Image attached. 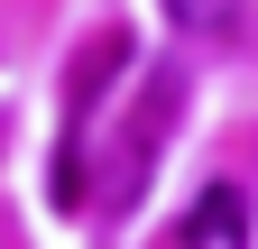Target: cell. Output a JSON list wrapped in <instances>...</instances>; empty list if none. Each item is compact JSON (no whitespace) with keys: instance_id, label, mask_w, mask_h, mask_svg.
<instances>
[{"instance_id":"1","label":"cell","mask_w":258,"mask_h":249,"mask_svg":"<svg viewBox=\"0 0 258 249\" xmlns=\"http://www.w3.org/2000/svg\"><path fill=\"white\" fill-rule=\"evenodd\" d=\"M175 249H249V194L240 184H203L194 212L175 222Z\"/></svg>"},{"instance_id":"2","label":"cell","mask_w":258,"mask_h":249,"mask_svg":"<svg viewBox=\"0 0 258 249\" xmlns=\"http://www.w3.org/2000/svg\"><path fill=\"white\" fill-rule=\"evenodd\" d=\"M157 10L175 19V37H203V46H221V37H240L249 0H157Z\"/></svg>"}]
</instances>
